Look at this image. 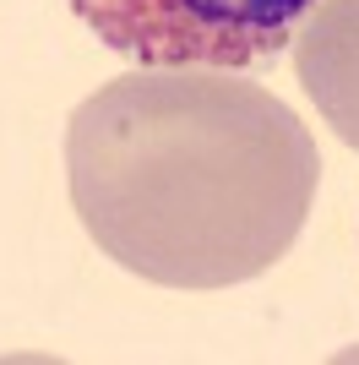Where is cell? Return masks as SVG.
<instances>
[{
  "label": "cell",
  "mask_w": 359,
  "mask_h": 365,
  "mask_svg": "<svg viewBox=\"0 0 359 365\" xmlns=\"http://www.w3.org/2000/svg\"><path fill=\"white\" fill-rule=\"evenodd\" d=\"M88 240L164 289H229L294 251L321 185L311 125L224 66H136L71 109Z\"/></svg>",
  "instance_id": "cell-1"
},
{
  "label": "cell",
  "mask_w": 359,
  "mask_h": 365,
  "mask_svg": "<svg viewBox=\"0 0 359 365\" xmlns=\"http://www.w3.org/2000/svg\"><path fill=\"white\" fill-rule=\"evenodd\" d=\"M294 71L332 137L359 153V0H316L294 33Z\"/></svg>",
  "instance_id": "cell-3"
},
{
  "label": "cell",
  "mask_w": 359,
  "mask_h": 365,
  "mask_svg": "<svg viewBox=\"0 0 359 365\" xmlns=\"http://www.w3.org/2000/svg\"><path fill=\"white\" fill-rule=\"evenodd\" d=\"M76 16L136 66H267L294 44L316 0H71Z\"/></svg>",
  "instance_id": "cell-2"
}]
</instances>
